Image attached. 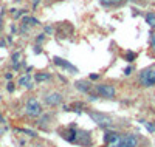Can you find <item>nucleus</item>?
<instances>
[{
    "label": "nucleus",
    "mask_w": 155,
    "mask_h": 147,
    "mask_svg": "<svg viewBox=\"0 0 155 147\" xmlns=\"http://www.w3.org/2000/svg\"><path fill=\"white\" fill-rule=\"evenodd\" d=\"M25 112H27L28 116L36 118V116H39L42 113V107H41V104H39V101L36 98H30L27 101V105H25Z\"/></svg>",
    "instance_id": "f257e3e1"
},
{
    "label": "nucleus",
    "mask_w": 155,
    "mask_h": 147,
    "mask_svg": "<svg viewBox=\"0 0 155 147\" xmlns=\"http://www.w3.org/2000/svg\"><path fill=\"white\" fill-rule=\"evenodd\" d=\"M140 82L144 87H152L155 85V70H146L141 73L140 76Z\"/></svg>",
    "instance_id": "f03ea898"
},
{
    "label": "nucleus",
    "mask_w": 155,
    "mask_h": 147,
    "mask_svg": "<svg viewBox=\"0 0 155 147\" xmlns=\"http://www.w3.org/2000/svg\"><path fill=\"white\" fill-rule=\"evenodd\" d=\"M96 90H98V93H99L102 98H113V96H115V93H116L115 87H113V85H107V84L98 85Z\"/></svg>",
    "instance_id": "7ed1b4c3"
},
{
    "label": "nucleus",
    "mask_w": 155,
    "mask_h": 147,
    "mask_svg": "<svg viewBox=\"0 0 155 147\" xmlns=\"http://www.w3.org/2000/svg\"><path fill=\"white\" fill-rule=\"evenodd\" d=\"M90 118L93 119V121L96 122V124H99V126H110L112 124V119L109 118V116H106V115H99V113H90Z\"/></svg>",
    "instance_id": "20e7f679"
},
{
    "label": "nucleus",
    "mask_w": 155,
    "mask_h": 147,
    "mask_svg": "<svg viewBox=\"0 0 155 147\" xmlns=\"http://www.w3.org/2000/svg\"><path fill=\"white\" fill-rule=\"evenodd\" d=\"M45 102L48 105H59L62 102V95L58 91H53V93H48L45 95Z\"/></svg>",
    "instance_id": "39448f33"
},
{
    "label": "nucleus",
    "mask_w": 155,
    "mask_h": 147,
    "mask_svg": "<svg viewBox=\"0 0 155 147\" xmlns=\"http://www.w3.org/2000/svg\"><path fill=\"white\" fill-rule=\"evenodd\" d=\"M123 138L118 135V133H107V136H106V144L107 147H118L121 144Z\"/></svg>",
    "instance_id": "423d86ee"
},
{
    "label": "nucleus",
    "mask_w": 155,
    "mask_h": 147,
    "mask_svg": "<svg viewBox=\"0 0 155 147\" xmlns=\"http://www.w3.org/2000/svg\"><path fill=\"white\" fill-rule=\"evenodd\" d=\"M137 145H138V139H137V136H134V135H127V136L123 138V141H121V144H120L118 147H137Z\"/></svg>",
    "instance_id": "0eeeda50"
},
{
    "label": "nucleus",
    "mask_w": 155,
    "mask_h": 147,
    "mask_svg": "<svg viewBox=\"0 0 155 147\" xmlns=\"http://www.w3.org/2000/svg\"><path fill=\"white\" fill-rule=\"evenodd\" d=\"M76 88H79L81 91H88L90 90V85L85 81H79V82H76Z\"/></svg>",
    "instance_id": "6e6552de"
},
{
    "label": "nucleus",
    "mask_w": 155,
    "mask_h": 147,
    "mask_svg": "<svg viewBox=\"0 0 155 147\" xmlns=\"http://www.w3.org/2000/svg\"><path fill=\"white\" fill-rule=\"evenodd\" d=\"M146 22L150 26H155V12H149V14H146Z\"/></svg>",
    "instance_id": "1a4fd4ad"
},
{
    "label": "nucleus",
    "mask_w": 155,
    "mask_h": 147,
    "mask_svg": "<svg viewBox=\"0 0 155 147\" xmlns=\"http://www.w3.org/2000/svg\"><path fill=\"white\" fill-rule=\"evenodd\" d=\"M19 84L23 85V87H31V84H30V76H28V74H27V76H22L20 81H19Z\"/></svg>",
    "instance_id": "9d476101"
},
{
    "label": "nucleus",
    "mask_w": 155,
    "mask_h": 147,
    "mask_svg": "<svg viewBox=\"0 0 155 147\" xmlns=\"http://www.w3.org/2000/svg\"><path fill=\"white\" fill-rule=\"evenodd\" d=\"M54 62L59 64V65H62V67H67V68H70V70H76L73 65H70L68 62H62V59H59V57H54Z\"/></svg>",
    "instance_id": "9b49d317"
},
{
    "label": "nucleus",
    "mask_w": 155,
    "mask_h": 147,
    "mask_svg": "<svg viewBox=\"0 0 155 147\" xmlns=\"http://www.w3.org/2000/svg\"><path fill=\"white\" fill-rule=\"evenodd\" d=\"M101 5H106V6H110V5H115V3H120L121 0H99Z\"/></svg>",
    "instance_id": "f8f14e48"
},
{
    "label": "nucleus",
    "mask_w": 155,
    "mask_h": 147,
    "mask_svg": "<svg viewBox=\"0 0 155 147\" xmlns=\"http://www.w3.org/2000/svg\"><path fill=\"white\" fill-rule=\"evenodd\" d=\"M50 79V74H37V81H47Z\"/></svg>",
    "instance_id": "ddd939ff"
},
{
    "label": "nucleus",
    "mask_w": 155,
    "mask_h": 147,
    "mask_svg": "<svg viewBox=\"0 0 155 147\" xmlns=\"http://www.w3.org/2000/svg\"><path fill=\"white\" fill-rule=\"evenodd\" d=\"M130 71H132V68H126V70H124V74L129 76V74H130Z\"/></svg>",
    "instance_id": "4468645a"
},
{
    "label": "nucleus",
    "mask_w": 155,
    "mask_h": 147,
    "mask_svg": "<svg viewBox=\"0 0 155 147\" xmlns=\"http://www.w3.org/2000/svg\"><path fill=\"white\" fill-rule=\"evenodd\" d=\"M152 45L155 47V37H152Z\"/></svg>",
    "instance_id": "2eb2a0df"
},
{
    "label": "nucleus",
    "mask_w": 155,
    "mask_h": 147,
    "mask_svg": "<svg viewBox=\"0 0 155 147\" xmlns=\"http://www.w3.org/2000/svg\"><path fill=\"white\" fill-rule=\"evenodd\" d=\"M0 25H2V17H0Z\"/></svg>",
    "instance_id": "dca6fc26"
}]
</instances>
